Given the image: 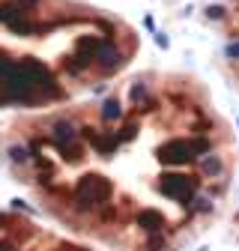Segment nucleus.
<instances>
[{
    "label": "nucleus",
    "mask_w": 239,
    "mask_h": 251,
    "mask_svg": "<svg viewBox=\"0 0 239 251\" xmlns=\"http://www.w3.org/2000/svg\"><path fill=\"white\" fill-rule=\"evenodd\" d=\"M120 39L60 0H0V105L60 108L123 66Z\"/></svg>",
    "instance_id": "2"
},
{
    "label": "nucleus",
    "mask_w": 239,
    "mask_h": 251,
    "mask_svg": "<svg viewBox=\"0 0 239 251\" xmlns=\"http://www.w3.org/2000/svg\"><path fill=\"white\" fill-rule=\"evenodd\" d=\"M15 176L57 218L123 251H170L230 182V135L194 84L141 75L9 126Z\"/></svg>",
    "instance_id": "1"
}]
</instances>
